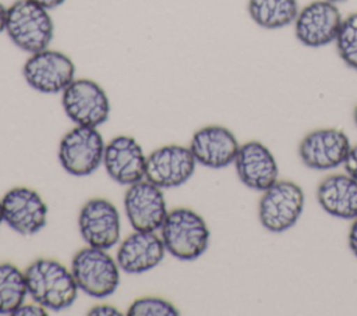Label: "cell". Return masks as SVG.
Masks as SVG:
<instances>
[{"label":"cell","instance_id":"obj_13","mask_svg":"<svg viewBox=\"0 0 357 316\" xmlns=\"http://www.w3.org/2000/svg\"><path fill=\"white\" fill-rule=\"evenodd\" d=\"M78 228L89 246L109 249L120 238V214L107 199L93 198L81 207Z\"/></svg>","mask_w":357,"mask_h":316},{"label":"cell","instance_id":"obj_32","mask_svg":"<svg viewBox=\"0 0 357 316\" xmlns=\"http://www.w3.org/2000/svg\"><path fill=\"white\" fill-rule=\"evenodd\" d=\"M328 1H331V3H335V4H337V3H343V1H347V0H328Z\"/></svg>","mask_w":357,"mask_h":316},{"label":"cell","instance_id":"obj_31","mask_svg":"<svg viewBox=\"0 0 357 316\" xmlns=\"http://www.w3.org/2000/svg\"><path fill=\"white\" fill-rule=\"evenodd\" d=\"M1 221H4V220H3V209H1V200H0V224H1Z\"/></svg>","mask_w":357,"mask_h":316},{"label":"cell","instance_id":"obj_9","mask_svg":"<svg viewBox=\"0 0 357 316\" xmlns=\"http://www.w3.org/2000/svg\"><path fill=\"white\" fill-rule=\"evenodd\" d=\"M343 17L335 3L314 0L300 8L294 21L297 40L307 47H322L335 42Z\"/></svg>","mask_w":357,"mask_h":316},{"label":"cell","instance_id":"obj_16","mask_svg":"<svg viewBox=\"0 0 357 316\" xmlns=\"http://www.w3.org/2000/svg\"><path fill=\"white\" fill-rule=\"evenodd\" d=\"M234 167L240 181L255 191H265L278 181L279 168L272 152L258 141L245 142L238 148Z\"/></svg>","mask_w":357,"mask_h":316},{"label":"cell","instance_id":"obj_15","mask_svg":"<svg viewBox=\"0 0 357 316\" xmlns=\"http://www.w3.org/2000/svg\"><path fill=\"white\" fill-rule=\"evenodd\" d=\"M145 164L144 150L132 136H116L105 146V170L112 180L121 185L141 181L145 177Z\"/></svg>","mask_w":357,"mask_h":316},{"label":"cell","instance_id":"obj_28","mask_svg":"<svg viewBox=\"0 0 357 316\" xmlns=\"http://www.w3.org/2000/svg\"><path fill=\"white\" fill-rule=\"evenodd\" d=\"M31 1L42 6L46 10H52V8H56V7L61 6L66 0H31Z\"/></svg>","mask_w":357,"mask_h":316},{"label":"cell","instance_id":"obj_3","mask_svg":"<svg viewBox=\"0 0 357 316\" xmlns=\"http://www.w3.org/2000/svg\"><path fill=\"white\" fill-rule=\"evenodd\" d=\"M160 230L166 251L180 260H194L208 248L209 228L205 220L188 207L167 212Z\"/></svg>","mask_w":357,"mask_h":316},{"label":"cell","instance_id":"obj_20","mask_svg":"<svg viewBox=\"0 0 357 316\" xmlns=\"http://www.w3.org/2000/svg\"><path fill=\"white\" fill-rule=\"evenodd\" d=\"M250 18L264 29H280L294 24L300 11L297 0H248Z\"/></svg>","mask_w":357,"mask_h":316},{"label":"cell","instance_id":"obj_1","mask_svg":"<svg viewBox=\"0 0 357 316\" xmlns=\"http://www.w3.org/2000/svg\"><path fill=\"white\" fill-rule=\"evenodd\" d=\"M28 295L45 309L64 310L70 308L78 292L73 273L53 259H36L24 271Z\"/></svg>","mask_w":357,"mask_h":316},{"label":"cell","instance_id":"obj_11","mask_svg":"<svg viewBox=\"0 0 357 316\" xmlns=\"http://www.w3.org/2000/svg\"><path fill=\"white\" fill-rule=\"evenodd\" d=\"M195 164L197 160L190 148L166 145L146 157L145 178L159 188H176L190 180Z\"/></svg>","mask_w":357,"mask_h":316},{"label":"cell","instance_id":"obj_7","mask_svg":"<svg viewBox=\"0 0 357 316\" xmlns=\"http://www.w3.org/2000/svg\"><path fill=\"white\" fill-rule=\"evenodd\" d=\"M61 106L77 125L98 127L107 121L110 103L105 89L88 78L74 79L61 92Z\"/></svg>","mask_w":357,"mask_h":316},{"label":"cell","instance_id":"obj_5","mask_svg":"<svg viewBox=\"0 0 357 316\" xmlns=\"http://www.w3.org/2000/svg\"><path fill=\"white\" fill-rule=\"evenodd\" d=\"M304 209V192L293 181L282 180L264 191L258 205L262 227L271 232H283L293 227Z\"/></svg>","mask_w":357,"mask_h":316},{"label":"cell","instance_id":"obj_21","mask_svg":"<svg viewBox=\"0 0 357 316\" xmlns=\"http://www.w3.org/2000/svg\"><path fill=\"white\" fill-rule=\"evenodd\" d=\"M26 295L25 274L11 263H0V315H14Z\"/></svg>","mask_w":357,"mask_h":316},{"label":"cell","instance_id":"obj_27","mask_svg":"<svg viewBox=\"0 0 357 316\" xmlns=\"http://www.w3.org/2000/svg\"><path fill=\"white\" fill-rule=\"evenodd\" d=\"M349 248L353 252V255L357 258V217L354 219L349 231Z\"/></svg>","mask_w":357,"mask_h":316},{"label":"cell","instance_id":"obj_17","mask_svg":"<svg viewBox=\"0 0 357 316\" xmlns=\"http://www.w3.org/2000/svg\"><path fill=\"white\" fill-rule=\"evenodd\" d=\"M238 148L233 132L222 125H208L198 129L190 143L197 163L209 168H223L234 163Z\"/></svg>","mask_w":357,"mask_h":316},{"label":"cell","instance_id":"obj_8","mask_svg":"<svg viewBox=\"0 0 357 316\" xmlns=\"http://www.w3.org/2000/svg\"><path fill=\"white\" fill-rule=\"evenodd\" d=\"M22 75L32 89L54 95L63 92L75 79V65L67 54L43 49L26 58Z\"/></svg>","mask_w":357,"mask_h":316},{"label":"cell","instance_id":"obj_12","mask_svg":"<svg viewBox=\"0 0 357 316\" xmlns=\"http://www.w3.org/2000/svg\"><path fill=\"white\" fill-rule=\"evenodd\" d=\"M124 209L135 231H156L167 216L162 188L148 180L128 185L124 195Z\"/></svg>","mask_w":357,"mask_h":316},{"label":"cell","instance_id":"obj_29","mask_svg":"<svg viewBox=\"0 0 357 316\" xmlns=\"http://www.w3.org/2000/svg\"><path fill=\"white\" fill-rule=\"evenodd\" d=\"M6 15H7V8L3 6V3L0 1V33L4 31L6 28Z\"/></svg>","mask_w":357,"mask_h":316},{"label":"cell","instance_id":"obj_24","mask_svg":"<svg viewBox=\"0 0 357 316\" xmlns=\"http://www.w3.org/2000/svg\"><path fill=\"white\" fill-rule=\"evenodd\" d=\"M343 166H344L346 173L349 175H351L354 180H357V145L350 148Z\"/></svg>","mask_w":357,"mask_h":316},{"label":"cell","instance_id":"obj_23","mask_svg":"<svg viewBox=\"0 0 357 316\" xmlns=\"http://www.w3.org/2000/svg\"><path fill=\"white\" fill-rule=\"evenodd\" d=\"M178 313L180 312L172 302L158 297L138 298L127 310L128 316H176Z\"/></svg>","mask_w":357,"mask_h":316},{"label":"cell","instance_id":"obj_26","mask_svg":"<svg viewBox=\"0 0 357 316\" xmlns=\"http://www.w3.org/2000/svg\"><path fill=\"white\" fill-rule=\"evenodd\" d=\"M89 316H117V315H121L120 310H117L114 306H110V305H99V306H95L92 308L89 312H88Z\"/></svg>","mask_w":357,"mask_h":316},{"label":"cell","instance_id":"obj_2","mask_svg":"<svg viewBox=\"0 0 357 316\" xmlns=\"http://www.w3.org/2000/svg\"><path fill=\"white\" fill-rule=\"evenodd\" d=\"M4 31L17 47L32 54L49 47L54 25L49 10L31 0H17L7 7Z\"/></svg>","mask_w":357,"mask_h":316},{"label":"cell","instance_id":"obj_30","mask_svg":"<svg viewBox=\"0 0 357 316\" xmlns=\"http://www.w3.org/2000/svg\"><path fill=\"white\" fill-rule=\"evenodd\" d=\"M353 118H354V124L357 127V106L354 107V113H353Z\"/></svg>","mask_w":357,"mask_h":316},{"label":"cell","instance_id":"obj_19","mask_svg":"<svg viewBox=\"0 0 357 316\" xmlns=\"http://www.w3.org/2000/svg\"><path fill=\"white\" fill-rule=\"evenodd\" d=\"M317 199L328 214L354 220L357 217V180L349 174L328 175L318 185Z\"/></svg>","mask_w":357,"mask_h":316},{"label":"cell","instance_id":"obj_10","mask_svg":"<svg viewBox=\"0 0 357 316\" xmlns=\"http://www.w3.org/2000/svg\"><path fill=\"white\" fill-rule=\"evenodd\" d=\"M1 209L3 220L18 234L32 235L46 226L47 206L35 189L11 188L1 199Z\"/></svg>","mask_w":357,"mask_h":316},{"label":"cell","instance_id":"obj_25","mask_svg":"<svg viewBox=\"0 0 357 316\" xmlns=\"http://www.w3.org/2000/svg\"><path fill=\"white\" fill-rule=\"evenodd\" d=\"M14 315H18V316H28V315H33V316H46V310L42 305L39 303H28V305H21L15 312Z\"/></svg>","mask_w":357,"mask_h":316},{"label":"cell","instance_id":"obj_6","mask_svg":"<svg viewBox=\"0 0 357 316\" xmlns=\"http://www.w3.org/2000/svg\"><path fill=\"white\" fill-rule=\"evenodd\" d=\"M105 146L103 138L95 127L77 125L60 141V164L71 175H89L103 161Z\"/></svg>","mask_w":357,"mask_h":316},{"label":"cell","instance_id":"obj_22","mask_svg":"<svg viewBox=\"0 0 357 316\" xmlns=\"http://www.w3.org/2000/svg\"><path fill=\"white\" fill-rule=\"evenodd\" d=\"M335 45L342 61L357 71V13L343 18Z\"/></svg>","mask_w":357,"mask_h":316},{"label":"cell","instance_id":"obj_18","mask_svg":"<svg viewBox=\"0 0 357 316\" xmlns=\"http://www.w3.org/2000/svg\"><path fill=\"white\" fill-rule=\"evenodd\" d=\"M165 252V244L155 231H135L121 242L117 264L130 274L145 273L163 260Z\"/></svg>","mask_w":357,"mask_h":316},{"label":"cell","instance_id":"obj_4","mask_svg":"<svg viewBox=\"0 0 357 316\" xmlns=\"http://www.w3.org/2000/svg\"><path fill=\"white\" fill-rule=\"evenodd\" d=\"M119 264L106 249L86 246L79 249L71 260V273L81 291L92 298L112 295L120 283Z\"/></svg>","mask_w":357,"mask_h":316},{"label":"cell","instance_id":"obj_14","mask_svg":"<svg viewBox=\"0 0 357 316\" xmlns=\"http://www.w3.org/2000/svg\"><path fill=\"white\" fill-rule=\"evenodd\" d=\"M351 145L349 136L336 128H322L307 134L298 145V156L312 170H331L343 164Z\"/></svg>","mask_w":357,"mask_h":316}]
</instances>
